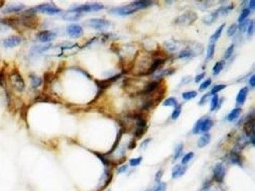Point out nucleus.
Segmentation results:
<instances>
[{
    "label": "nucleus",
    "mask_w": 255,
    "mask_h": 191,
    "mask_svg": "<svg viewBox=\"0 0 255 191\" xmlns=\"http://www.w3.org/2000/svg\"><path fill=\"white\" fill-rule=\"evenodd\" d=\"M9 80L11 86L18 92H23L25 89V83L18 70L14 68L9 75Z\"/></svg>",
    "instance_id": "f257e3e1"
},
{
    "label": "nucleus",
    "mask_w": 255,
    "mask_h": 191,
    "mask_svg": "<svg viewBox=\"0 0 255 191\" xmlns=\"http://www.w3.org/2000/svg\"><path fill=\"white\" fill-rule=\"evenodd\" d=\"M61 11V9H60L59 8H57L56 6H53L51 4L49 3H45V4H41V5H39V6H35V7L32 8L31 9L28 10V13H46V14L49 15H54V14H58Z\"/></svg>",
    "instance_id": "f03ea898"
},
{
    "label": "nucleus",
    "mask_w": 255,
    "mask_h": 191,
    "mask_svg": "<svg viewBox=\"0 0 255 191\" xmlns=\"http://www.w3.org/2000/svg\"><path fill=\"white\" fill-rule=\"evenodd\" d=\"M198 19L197 13L193 11H187L178 16L174 20V24L178 25H191Z\"/></svg>",
    "instance_id": "7ed1b4c3"
},
{
    "label": "nucleus",
    "mask_w": 255,
    "mask_h": 191,
    "mask_svg": "<svg viewBox=\"0 0 255 191\" xmlns=\"http://www.w3.org/2000/svg\"><path fill=\"white\" fill-rule=\"evenodd\" d=\"M28 14L22 15L20 19V22L27 28L36 29L39 25V20L34 13L26 12Z\"/></svg>",
    "instance_id": "20e7f679"
},
{
    "label": "nucleus",
    "mask_w": 255,
    "mask_h": 191,
    "mask_svg": "<svg viewBox=\"0 0 255 191\" xmlns=\"http://www.w3.org/2000/svg\"><path fill=\"white\" fill-rule=\"evenodd\" d=\"M104 7V6L101 3L84 4V5H81V6L73 7L72 9H69V12L79 13H80L81 12H97L103 9Z\"/></svg>",
    "instance_id": "39448f33"
},
{
    "label": "nucleus",
    "mask_w": 255,
    "mask_h": 191,
    "mask_svg": "<svg viewBox=\"0 0 255 191\" xmlns=\"http://www.w3.org/2000/svg\"><path fill=\"white\" fill-rule=\"evenodd\" d=\"M86 24L94 29L101 31V30H104L108 28L110 26V22L104 19L92 18L87 20Z\"/></svg>",
    "instance_id": "423d86ee"
},
{
    "label": "nucleus",
    "mask_w": 255,
    "mask_h": 191,
    "mask_svg": "<svg viewBox=\"0 0 255 191\" xmlns=\"http://www.w3.org/2000/svg\"><path fill=\"white\" fill-rule=\"evenodd\" d=\"M138 9L135 6L133 2H131L127 6H121V7H117L112 9L110 10V13H114V14L121 15V16H126V15H130L137 12Z\"/></svg>",
    "instance_id": "0eeeda50"
},
{
    "label": "nucleus",
    "mask_w": 255,
    "mask_h": 191,
    "mask_svg": "<svg viewBox=\"0 0 255 191\" xmlns=\"http://www.w3.org/2000/svg\"><path fill=\"white\" fill-rule=\"evenodd\" d=\"M214 179L216 182H222L224 181V179L225 176V167L221 162H218L215 165L214 168Z\"/></svg>",
    "instance_id": "6e6552de"
},
{
    "label": "nucleus",
    "mask_w": 255,
    "mask_h": 191,
    "mask_svg": "<svg viewBox=\"0 0 255 191\" xmlns=\"http://www.w3.org/2000/svg\"><path fill=\"white\" fill-rule=\"evenodd\" d=\"M67 33L73 39H78L83 35V30L81 26L73 24L67 28Z\"/></svg>",
    "instance_id": "1a4fd4ad"
},
{
    "label": "nucleus",
    "mask_w": 255,
    "mask_h": 191,
    "mask_svg": "<svg viewBox=\"0 0 255 191\" xmlns=\"http://www.w3.org/2000/svg\"><path fill=\"white\" fill-rule=\"evenodd\" d=\"M120 76H121L120 74H119V75H116L113 76V77H111L108 79H105V80H96L95 82H96L97 85L98 86V88L100 89V91H103V90L108 88V87L112 85V83L114 82L115 81H116L119 78H120Z\"/></svg>",
    "instance_id": "9d476101"
},
{
    "label": "nucleus",
    "mask_w": 255,
    "mask_h": 191,
    "mask_svg": "<svg viewBox=\"0 0 255 191\" xmlns=\"http://www.w3.org/2000/svg\"><path fill=\"white\" fill-rule=\"evenodd\" d=\"M244 131L247 136H254V117L253 114L248 117L244 123Z\"/></svg>",
    "instance_id": "9b49d317"
},
{
    "label": "nucleus",
    "mask_w": 255,
    "mask_h": 191,
    "mask_svg": "<svg viewBox=\"0 0 255 191\" xmlns=\"http://www.w3.org/2000/svg\"><path fill=\"white\" fill-rule=\"evenodd\" d=\"M22 42V39L17 35H13L3 40V46L6 48H13L19 46Z\"/></svg>",
    "instance_id": "f8f14e48"
},
{
    "label": "nucleus",
    "mask_w": 255,
    "mask_h": 191,
    "mask_svg": "<svg viewBox=\"0 0 255 191\" xmlns=\"http://www.w3.org/2000/svg\"><path fill=\"white\" fill-rule=\"evenodd\" d=\"M166 58H157V59L154 60L152 64H151V65H150L148 71H147L145 75H148L153 74L155 71L157 70L158 68H160L163 64H164V63L166 62Z\"/></svg>",
    "instance_id": "ddd939ff"
},
{
    "label": "nucleus",
    "mask_w": 255,
    "mask_h": 191,
    "mask_svg": "<svg viewBox=\"0 0 255 191\" xmlns=\"http://www.w3.org/2000/svg\"><path fill=\"white\" fill-rule=\"evenodd\" d=\"M56 38V34L50 31H43L38 34V39L41 42H49Z\"/></svg>",
    "instance_id": "4468645a"
},
{
    "label": "nucleus",
    "mask_w": 255,
    "mask_h": 191,
    "mask_svg": "<svg viewBox=\"0 0 255 191\" xmlns=\"http://www.w3.org/2000/svg\"><path fill=\"white\" fill-rule=\"evenodd\" d=\"M186 170V165H176L175 167H174V168L172 169V177L174 179L179 178V177L182 176V175L185 174Z\"/></svg>",
    "instance_id": "2eb2a0df"
},
{
    "label": "nucleus",
    "mask_w": 255,
    "mask_h": 191,
    "mask_svg": "<svg viewBox=\"0 0 255 191\" xmlns=\"http://www.w3.org/2000/svg\"><path fill=\"white\" fill-rule=\"evenodd\" d=\"M248 91H249V89H248L247 87H243L239 90V92L236 96V103L238 104H243L246 99V96H247Z\"/></svg>",
    "instance_id": "dca6fc26"
},
{
    "label": "nucleus",
    "mask_w": 255,
    "mask_h": 191,
    "mask_svg": "<svg viewBox=\"0 0 255 191\" xmlns=\"http://www.w3.org/2000/svg\"><path fill=\"white\" fill-rule=\"evenodd\" d=\"M25 6L22 4H18V5H10V6H6L4 9H2L3 13H16V12H20L22 9H24Z\"/></svg>",
    "instance_id": "f3484780"
},
{
    "label": "nucleus",
    "mask_w": 255,
    "mask_h": 191,
    "mask_svg": "<svg viewBox=\"0 0 255 191\" xmlns=\"http://www.w3.org/2000/svg\"><path fill=\"white\" fill-rule=\"evenodd\" d=\"M214 122L210 118H202L201 127H200V132H207L212 128Z\"/></svg>",
    "instance_id": "a211bd4d"
},
{
    "label": "nucleus",
    "mask_w": 255,
    "mask_h": 191,
    "mask_svg": "<svg viewBox=\"0 0 255 191\" xmlns=\"http://www.w3.org/2000/svg\"><path fill=\"white\" fill-rule=\"evenodd\" d=\"M210 141H211V135L209 133H205L199 138L197 142L198 147L203 148V147H206L210 143Z\"/></svg>",
    "instance_id": "6ab92c4d"
},
{
    "label": "nucleus",
    "mask_w": 255,
    "mask_h": 191,
    "mask_svg": "<svg viewBox=\"0 0 255 191\" xmlns=\"http://www.w3.org/2000/svg\"><path fill=\"white\" fill-rule=\"evenodd\" d=\"M1 22L6 24L9 27H11L13 29H17V24L20 22V20L17 18H14V17H9V18L2 19Z\"/></svg>",
    "instance_id": "aec40b11"
},
{
    "label": "nucleus",
    "mask_w": 255,
    "mask_h": 191,
    "mask_svg": "<svg viewBox=\"0 0 255 191\" xmlns=\"http://www.w3.org/2000/svg\"><path fill=\"white\" fill-rule=\"evenodd\" d=\"M225 24H223L218 28V29L215 31V32L211 35V37L210 38V42H211V44H214L215 42L218 40V39L220 38L221 35L222 31H223L224 28H225Z\"/></svg>",
    "instance_id": "412c9836"
},
{
    "label": "nucleus",
    "mask_w": 255,
    "mask_h": 191,
    "mask_svg": "<svg viewBox=\"0 0 255 191\" xmlns=\"http://www.w3.org/2000/svg\"><path fill=\"white\" fill-rule=\"evenodd\" d=\"M218 16H219V14H218V13L216 10V11L213 12V13L205 16V17L203 18V22H204V24H209L210 25V24H212L213 22H214L215 20H216V19L218 18Z\"/></svg>",
    "instance_id": "4be33fe9"
},
{
    "label": "nucleus",
    "mask_w": 255,
    "mask_h": 191,
    "mask_svg": "<svg viewBox=\"0 0 255 191\" xmlns=\"http://www.w3.org/2000/svg\"><path fill=\"white\" fill-rule=\"evenodd\" d=\"M241 112H242V110L239 107H237V108H235L234 110H232L230 112V114L228 115L227 119L228 121H235L236 118H239V116L240 115Z\"/></svg>",
    "instance_id": "5701e85b"
},
{
    "label": "nucleus",
    "mask_w": 255,
    "mask_h": 191,
    "mask_svg": "<svg viewBox=\"0 0 255 191\" xmlns=\"http://www.w3.org/2000/svg\"><path fill=\"white\" fill-rule=\"evenodd\" d=\"M225 65V61H221L217 62L214 66V68H213V75H219L220 72L223 70Z\"/></svg>",
    "instance_id": "b1692460"
},
{
    "label": "nucleus",
    "mask_w": 255,
    "mask_h": 191,
    "mask_svg": "<svg viewBox=\"0 0 255 191\" xmlns=\"http://www.w3.org/2000/svg\"><path fill=\"white\" fill-rule=\"evenodd\" d=\"M228 159H229L230 162L233 164H236L239 165H242V160H241L240 156L239 155L238 153L236 152H232L228 156Z\"/></svg>",
    "instance_id": "393cba45"
},
{
    "label": "nucleus",
    "mask_w": 255,
    "mask_h": 191,
    "mask_svg": "<svg viewBox=\"0 0 255 191\" xmlns=\"http://www.w3.org/2000/svg\"><path fill=\"white\" fill-rule=\"evenodd\" d=\"M195 55V52L193 50L191 49H185L182 51L180 52L179 55H178V58L181 59H185V58H190V57H193Z\"/></svg>",
    "instance_id": "a878e982"
},
{
    "label": "nucleus",
    "mask_w": 255,
    "mask_h": 191,
    "mask_svg": "<svg viewBox=\"0 0 255 191\" xmlns=\"http://www.w3.org/2000/svg\"><path fill=\"white\" fill-rule=\"evenodd\" d=\"M30 78H31V84H32V86L33 88H38V87L42 85V82H43V80L41 78L34 75H31Z\"/></svg>",
    "instance_id": "bb28decb"
},
{
    "label": "nucleus",
    "mask_w": 255,
    "mask_h": 191,
    "mask_svg": "<svg viewBox=\"0 0 255 191\" xmlns=\"http://www.w3.org/2000/svg\"><path fill=\"white\" fill-rule=\"evenodd\" d=\"M163 46L166 50H167L170 52H174L178 49V45L177 43L173 41H166L163 43Z\"/></svg>",
    "instance_id": "cd10ccee"
},
{
    "label": "nucleus",
    "mask_w": 255,
    "mask_h": 191,
    "mask_svg": "<svg viewBox=\"0 0 255 191\" xmlns=\"http://www.w3.org/2000/svg\"><path fill=\"white\" fill-rule=\"evenodd\" d=\"M68 13H69L70 14L64 15V16H63L64 19H65V20H71V21H75V20H79V19H80V13H72V12H69V11H68Z\"/></svg>",
    "instance_id": "c85d7f7f"
},
{
    "label": "nucleus",
    "mask_w": 255,
    "mask_h": 191,
    "mask_svg": "<svg viewBox=\"0 0 255 191\" xmlns=\"http://www.w3.org/2000/svg\"><path fill=\"white\" fill-rule=\"evenodd\" d=\"M233 7H234V6H233L232 4H231V5L227 6H221V7H220L219 9H217V12H218L219 15L220 14L225 15V14H228V13H229L231 10H232Z\"/></svg>",
    "instance_id": "c756f323"
},
{
    "label": "nucleus",
    "mask_w": 255,
    "mask_h": 191,
    "mask_svg": "<svg viewBox=\"0 0 255 191\" xmlns=\"http://www.w3.org/2000/svg\"><path fill=\"white\" fill-rule=\"evenodd\" d=\"M214 52H215V44H210L207 47V60H209L211 61L214 57Z\"/></svg>",
    "instance_id": "7c9ffc66"
},
{
    "label": "nucleus",
    "mask_w": 255,
    "mask_h": 191,
    "mask_svg": "<svg viewBox=\"0 0 255 191\" xmlns=\"http://www.w3.org/2000/svg\"><path fill=\"white\" fill-rule=\"evenodd\" d=\"M163 105L166 107H177L178 106V100L174 97L167 98L163 102Z\"/></svg>",
    "instance_id": "2f4dec72"
},
{
    "label": "nucleus",
    "mask_w": 255,
    "mask_h": 191,
    "mask_svg": "<svg viewBox=\"0 0 255 191\" xmlns=\"http://www.w3.org/2000/svg\"><path fill=\"white\" fill-rule=\"evenodd\" d=\"M197 92L196 91H189V92H185L182 93V97L185 100H190V99H194L197 96Z\"/></svg>",
    "instance_id": "473e14b6"
},
{
    "label": "nucleus",
    "mask_w": 255,
    "mask_h": 191,
    "mask_svg": "<svg viewBox=\"0 0 255 191\" xmlns=\"http://www.w3.org/2000/svg\"><path fill=\"white\" fill-rule=\"evenodd\" d=\"M250 10L248 8H245V9H243V11L241 12V13H240V16L239 17V19H238L239 23L243 22V21H244V20H246V17H247L250 15Z\"/></svg>",
    "instance_id": "72a5a7b5"
},
{
    "label": "nucleus",
    "mask_w": 255,
    "mask_h": 191,
    "mask_svg": "<svg viewBox=\"0 0 255 191\" xmlns=\"http://www.w3.org/2000/svg\"><path fill=\"white\" fill-rule=\"evenodd\" d=\"M218 96L217 94L214 95V96L211 99V111H214L217 109V107H218Z\"/></svg>",
    "instance_id": "f704fd0d"
},
{
    "label": "nucleus",
    "mask_w": 255,
    "mask_h": 191,
    "mask_svg": "<svg viewBox=\"0 0 255 191\" xmlns=\"http://www.w3.org/2000/svg\"><path fill=\"white\" fill-rule=\"evenodd\" d=\"M234 47H235V45L232 44L228 48L226 51L225 52V54H224V59L228 60L232 57L233 52H234Z\"/></svg>",
    "instance_id": "c9c22d12"
},
{
    "label": "nucleus",
    "mask_w": 255,
    "mask_h": 191,
    "mask_svg": "<svg viewBox=\"0 0 255 191\" xmlns=\"http://www.w3.org/2000/svg\"><path fill=\"white\" fill-rule=\"evenodd\" d=\"M181 113V105H178L177 107H175V109H174L172 114H171V118H172L173 120L178 119V118H179Z\"/></svg>",
    "instance_id": "e433bc0d"
},
{
    "label": "nucleus",
    "mask_w": 255,
    "mask_h": 191,
    "mask_svg": "<svg viewBox=\"0 0 255 191\" xmlns=\"http://www.w3.org/2000/svg\"><path fill=\"white\" fill-rule=\"evenodd\" d=\"M237 29H238V26H237L236 24H232V25H230L229 28H228L227 31L228 36H233V35L236 34V32Z\"/></svg>",
    "instance_id": "4c0bfd02"
},
{
    "label": "nucleus",
    "mask_w": 255,
    "mask_h": 191,
    "mask_svg": "<svg viewBox=\"0 0 255 191\" xmlns=\"http://www.w3.org/2000/svg\"><path fill=\"white\" fill-rule=\"evenodd\" d=\"M225 88H226V85H224V84L217 85L214 86V88L212 89V90H211V94H212V95H215V94L218 93V92H220V91H221V90L225 89Z\"/></svg>",
    "instance_id": "58836bf2"
},
{
    "label": "nucleus",
    "mask_w": 255,
    "mask_h": 191,
    "mask_svg": "<svg viewBox=\"0 0 255 191\" xmlns=\"http://www.w3.org/2000/svg\"><path fill=\"white\" fill-rule=\"evenodd\" d=\"M193 157H194V153L193 152L188 153V154H186V155L184 156V158H182V160H181V164H182V165H185L187 163H189V162L192 160Z\"/></svg>",
    "instance_id": "ea45409f"
},
{
    "label": "nucleus",
    "mask_w": 255,
    "mask_h": 191,
    "mask_svg": "<svg viewBox=\"0 0 255 191\" xmlns=\"http://www.w3.org/2000/svg\"><path fill=\"white\" fill-rule=\"evenodd\" d=\"M182 151H183V144H182V143H180L179 145L176 147V149H175V152H174V160L178 159V158L181 156V153H182Z\"/></svg>",
    "instance_id": "a19ab883"
},
{
    "label": "nucleus",
    "mask_w": 255,
    "mask_h": 191,
    "mask_svg": "<svg viewBox=\"0 0 255 191\" xmlns=\"http://www.w3.org/2000/svg\"><path fill=\"white\" fill-rule=\"evenodd\" d=\"M211 83H212V81H211V78L207 79L204 82L201 83V85H200V87H199V90H200V91H204V90L207 89L211 85Z\"/></svg>",
    "instance_id": "79ce46f5"
},
{
    "label": "nucleus",
    "mask_w": 255,
    "mask_h": 191,
    "mask_svg": "<svg viewBox=\"0 0 255 191\" xmlns=\"http://www.w3.org/2000/svg\"><path fill=\"white\" fill-rule=\"evenodd\" d=\"M122 131H120V132H119L118 135H117L116 140H115V143H114V145H113L111 151H109V152L108 153V154H111V153H112L113 151H114L115 149H116L117 147H118V145H119V141H120V140H121V137H122Z\"/></svg>",
    "instance_id": "37998d69"
},
{
    "label": "nucleus",
    "mask_w": 255,
    "mask_h": 191,
    "mask_svg": "<svg viewBox=\"0 0 255 191\" xmlns=\"http://www.w3.org/2000/svg\"><path fill=\"white\" fill-rule=\"evenodd\" d=\"M142 161V158L141 157H139V158H132L129 160V165L133 167H135V166H137L138 165H140V163Z\"/></svg>",
    "instance_id": "c03bdc74"
},
{
    "label": "nucleus",
    "mask_w": 255,
    "mask_h": 191,
    "mask_svg": "<svg viewBox=\"0 0 255 191\" xmlns=\"http://www.w3.org/2000/svg\"><path fill=\"white\" fill-rule=\"evenodd\" d=\"M53 78H54V75L52 73H50V72H46V73L44 74V75H43V79H44L45 84L50 83Z\"/></svg>",
    "instance_id": "a18cd8bd"
},
{
    "label": "nucleus",
    "mask_w": 255,
    "mask_h": 191,
    "mask_svg": "<svg viewBox=\"0 0 255 191\" xmlns=\"http://www.w3.org/2000/svg\"><path fill=\"white\" fill-rule=\"evenodd\" d=\"M250 23V20H244V21H243V22L239 23V29L241 31H245V30L247 29V27H248V24H249Z\"/></svg>",
    "instance_id": "49530a36"
},
{
    "label": "nucleus",
    "mask_w": 255,
    "mask_h": 191,
    "mask_svg": "<svg viewBox=\"0 0 255 191\" xmlns=\"http://www.w3.org/2000/svg\"><path fill=\"white\" fill-rule=\"evenodd\" d=\"M174 71H175V70H174V69H172V68H170V69H166V70L163 71H161L160 74H159V75L158 76V77L162 78L163 76L171 75V74L174 73Z\"/></svg>",
    "instance_id": "de8ad7c7"
},
{
    "label": "nucleus",
    "mask_w": 255,
    "mask_h": 191,
    "mask_svg": "<svg viewBox=\"0 0 255 191\" xmlns=\"http://www.w3.org/2000/svg\"><path fill=\"white\" fill-rule=\"evenodd\" d=\"M166 182H160L157 186L152 191H166Z\"/></svg>",
    "instance_id": "09e8293b"
},
{
    "label": "nucleus",
    "mask_w": 255,
    "mask_h": 191,
    "mask_svg": "<svg viewBox=\"0 0 255 191\" xmlns=\"http://www.w3.org/2000/svg\"><path fill=\"white\" fill-rule=\"evenodd\" d=\"M5 85V70L4 68L0 70V86H4Z\"/></svg>",
    "instance_id": "8fccbe9b"
},
{
    "label": "nucleus",
    "mask_w": 255,
    "mask_h": 191,
    "mask_svg": "<svg viewBox=\"0 0 255 191\" xmlns=\"http://www.w3.org/2000/svg\"><path fill=\"white\" fill-rule=\"evenodd\" d=\"M253 30H254V21L252 20V21H250L249 24H248V27H247L248 35H251L253 32Z\"/></svg>",
    "instance_id": "3c124183"
},
{
    "label": "nucleus",
    "mask_w": 255,
    "mask_h": 191,
    "mask_svg": "<svg viewBox=\"0 0 255 191\" xmlns=\"http://www.w3.org/2000/svg\"><path fill=\"white\" fill-rule=\"evenodd\" d=\"M205 72H203V73H200L199 74V75H197L196 76V78H195V82H196V83H199L200 82H201V80H203V79L204 78V77H205Z\"/></svg>",
    "instance_id": "603ef678"
},
{
    "label": "nucleus",
    "mask_w": 255,
    "mask_h": 191,
    "mask_svg": "<svg viewBox=\"0 0 255 191\" xmlns=\"http://www.w3.org/2000/svg\"><path fill=\"white\" fill-rule=\"evenodd\" d=\"M96 155L98 157V158H100V160L101 161L102 163H103L104 165H106V166L108 165L109 161H108V159H106L104 157L102 156V155H99V154H97V153H96Z\"/></svg>",
    "instance_id": "864d4df0"
},
{
    "label": "nucleus",
    "mask_w": 255,
    "mask_h": 191,
    "mask_svg": "<svg viewBox=\"0 0 255 191\" xmlns=\"http://www.w3.org/2000/svg\"><path fill=\"white\" fill-rule=\"evenodd\" d=\"M163 175V170H159V171L156 172V174H155V181H156L157 182H160V180H161V179H162Z\"/></svg>",
    "instance_id": "5fc2aeb1"
},
{
    "label": "nucleus",
    "mask_w": 255,
    "mask_h": 191,
    "mask_svg": "<svg viewBox=\"0 0 255 191\" xmlns=\"http://www.w3.org/2000/svg\"><path fill=\"white\" fill-rule=\"evenodd\" d=\"M249 83H250V86H252V87L255 86V76L253 75L251 76V77H250V78Z\"/></svg>",
    "instance_id": "6e6d98bb"
},
{
    "label": "nucleus",
    "mask_w": 255,
    "mask_h": 191,
    "mask_svg": "<svg viewBox=\"0 0 255 191\" xmlns=\"http://www.w3.org/2000/svg\"><path fill=\"white\" fill-rule=\"evenodd\" d=\"M127 169V165H122L121 167H119V168L118 169V172L119 173H123L126 171Z\"/></svg>",
    "instance_id": "4d7b16f0"
},
{
    "label": "nucleus",
    "mask_w": 255,
    "mask_h": 191,
    "mask_svg": "<svg viewBox=\"0 0 255 191\" xmlns=\"http://www.w3.org/2000/svg\"><path fill=\"white\" fill-rule=\"evenodd\" d=\"M249 6H250V9H254L255 8V1L254 0H251V1H250V3H249Z\"/></svg>",
    "instance_id": "13d9d810"
},
{
    "label": "nucleus",
    "mask_w": 255,
    "mask_h": 191,
    "mask_svg": "<svg viewBox=\"0 0 255 191\" xmlns=\"http://www.w3.org/2000/svg\"><path fill=\"white\" fill-rule=\"evenodd\" d=\"M207 97H208V94H205V95H204V96H203V97H202V99H200V105H201V104H204V103H205L206 99H207Z\"/></svg>",
    "instance_id": "bf43d9fd"
},
{
    "label": "nucleus",
    "mask_w": 255,
    "mask_h": 191,
    "mask_svg": "<svg viewBox=\"0 0 255 191\" xmlns=\"http://www.w3.org/2000/svg\"><path fill=\"white\" fill-rule=\"evenodd\" d=\"M135 147H136V143H135L134 140H131V142L129 143V146H128L129 149H133Z\"/></svg>",
    "instance_id": "052dcab7"
},
{
    "label": "nucleus",
    "mask_w": 255,
    "mask_h": 191,
    "mask_svg": "<svg viewBox=\"0 0 255 191\" xmlns=\"http://www.w3.org/2000/svg\"><path fill=\"white\" fill-rule=\"evenodd\" d=\"M149 141H150V139H147V140H144V142H143V143H141V147H143L144 146V147H146V145L148 143H149Z\"/></svg>",
    "instance_id": "680f3d73"
},
{
    "label": "nucleus",
    "mask_w": 255,
    "mask_h": 191,
    "mask_svg": "<svg viewBox=\"0 0 255 191\" xmlns=\"http://www.w3.org/2000/svg\"><path fill=\"white\" fill-rule=\"evenodd\" d=\"M146 191H148V190H146Z\"/></svg>",
    "instance_id": "e2e57ef3"
}]
</instances>
